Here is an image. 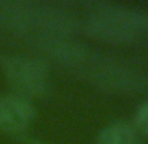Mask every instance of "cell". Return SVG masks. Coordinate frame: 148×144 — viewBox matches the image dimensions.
<instances>
[{"mask_svg":"<svg viewBox=\"0 0 148 144\" xmlns=\"http://www.w3.org/2000/svg\"><path fill=\"white\" fill-rule=\"evenodd\" d=\"M0 26L17 34L67 37L77 30L79 21L70 12L47 3L0 0Z\"/></svg>","mask_w":148,"mask_h":144,"instance_id":"1","label":"cell"},{"mask_svg":"<svg viewBox=\"0 0 148 144\" xmlns=\"http://www.w3.org/2000/svg\"><path fill=\"white\" fill-rule=\"evenodd\" d=\"M79 73L93 85L105 91L127 93L148 89V75L102 55Z\"/></svg>","mask_w":148,"mask_h":144,"instance_id":"2","label":"cell"},{"mask_svg":"<svg viewBox=\"0 0 148 144\" xmlns=\"http://www.w3.org/2000/svg\"><path fill=\"white\" fill-rule=\"evenodd\" d=\"M4 75L24 96H43L50 91V71L41 59L23 55L3 56Z\"/></svg>","mask_w":148,"mask_h":144,"instance_id":"3","label":"cell"},{"mask_svg":"<svg viewBox=\"0 0 148 144\" xmlns=\"http://www.w3.org/2000/svg\"><path fill=\"white\" fill-rule=\"evenodd\" d=\"M36 45L42 53L51 60L72 68L79 73L84 68L95 63L101 54L81 43L80 41L70 39L60 36H43L37 37Z\"/></svg>","mask_w":148,"mask_h":144,"instance_id":"4","label":"cell"},{"mask_svg":"<svg viewBox=\"0 0 148 144\" xmlns=\"http://www.w3.org/2000/svg\"><path fill=\"white\" fill-rule=\"evenodd\" d=\"M36 117V109L21 93L0 96V130L21 132Z\"/></svg>","mask_w":148,"mask_h":144,"instance_id":"5","label":"cell"},{"mask_svg":"<svg viewBox=\"0 0 148 144\" xmlns=\"http://www.w3.org/2000/svg\"><path fill=\"white\" fill-rule=\"evenodd\" d=\"M85 29L92 37L110 43H129L139 36L138 32L123 22L101 14H90L85 21Z\"/></svg>","mask_w":148,"mask_h":144,"instance_id":"6","label":"cell"},{"mask_svg":"<svg viewBox=\"0 0 148 144\" xmlns=\"http://www.w3.org/2000/svg\"><path fill=\"white\" fill-rule=\"evenodd\" d=\"M134 128L125 122L106 125L97 135V144H135Z\"/></svg>","mask_w":148,"mask_h":144,"instance_id":"7","label":"cell"},{"mask_svg":"<svg viewBox=\"0 0 148 144\" xmlns=\"http://www.w3.org/2000/svg\"><path fill=\"white\" fill-rule=\"evenodd\" d=\"M135 123L138 128L148 135V101L139 106L135 114Z\"/></svg>","mask_w":148,"mask_h":144,"instance_id":"8","label":"cell"},{"mask_svg":"<svg viewBox=\"0 0 148 144\" xmlns=\"http://www.w3.org/2000/svg\"><path fill=\"white\" fill-rule=\"evenodd\" d=\"M24 143H25V144H50V143H46V141H41V140H37V139H30V138L24 139Z\"/></svg>","mask_w":148,"mask_h":144,"instance_id":"9","label":"cell"}]
</instances>
